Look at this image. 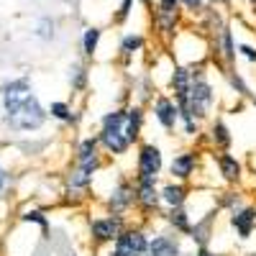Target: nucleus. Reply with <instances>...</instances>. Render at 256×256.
I'll list each match as a JSON object with an SVG mask.
<instances>
[{
	"label": "nucleus",
	"mask_w": 256,
	"mask_h": 256,
	"mask_svg": "<svg viewBox=\"0 0 256 256\" xmlns=\"http://www.w3.org/2000/svg\"><path fill=\"white\" fill-rule=\"evenodd\" d=\"M212 162H216V169L220 174V182L226 187H244L246 182V162L233 154V152H210Z\"/></svg>",
	"instance_id": "obj_12"
},
{
	"label": "nucleus",
	"mask_w": 256,
	"mask_h": 256,
	"mask_svg": "<svg viewBox=\"0 0 256 256\" xmlns=\"http://www.w3.org/2000/svg\"><path fill=\"white\" fill-rule=\"evenodd\" d=\"M148 241H152V230L144 220L128 223L105 256H148Z\"/></svg>",
	"instance_id": "obj_4"
},
{
	"label": "nucleus",
	"mask_w": 256,
	"mask_h": 256,
	"mask_svg": "<svg viewBox=\"0 0 256 256\" xmlns=\"http://www.w3.org/2000/svg\"><path fill=\"white\" fill-rule=\"evenodd\" d=\"M174 100L180 105V113H192L202 123L212 118V110L218 108V90L212 84L210 74L205 72V67H192V84L187 95L174 98Z\"/></svg>",
	"instance_id": "obj_2"
},
{
	"label": "nucleus",
	"mask_w": 256,
	"mask_h": 256,
	"mask_svg": "<svg viewBox=\"0 0 256 256\" xmlns=\"http://www.w3.org/2000/svg\"><path fill=\"white\" fill-rule=\"evenodd\" d=\"M146 110H148V118H152L164 134L174 136L180 131V105L169 92H156L152 98V102L146 105Z\"/></svg>",
	"instance_id": "obj_10"
},
{
	"label": "nucleus",
	"mask_w": 256,
	"mask_h": 256,
	"mask_svg": "<svg viewBox=\"0 0 256 256\" xmlns=\"http://www.w3.org/2000/svg\"><path fill=\"white\" fill-rule=\"evenodd\" d=\"M134 3L136 0H120V6H118V13H116V24H123V20L131 16V10H134Z\"/></svg>",
	"instance_id": "obj_33"
},
{
	"label": "nucleus",
	"mask_w": 256,
	"mask_h": 256,
	"mask_svg": "<svg viewBox=\"0 0 256 256\" xmlns=\"http://www.w3.org/2000/svg\"><path fill=\"white\" fill-rule=\"evenodd\" d=\"M180 6L187 13H202L205 10V0H180Z\"/></svg>",
	"instance_id": "obj_35"
},
{
	"label": "nucleus",
	"mask_w": 256,
	"mask_h": 256,
	"mask_svg": "<svg viewBox=\"0 0 256 256\" xmlns=\"http://www.w3.org/2000/svg\"><path fill=\"white\" fill-rule=\"evenodd\" d=\"M70 256H77V254H70Z\"/></svg>",
	"instance_id": "obj_43"
},
{
	"label": "nucleus",
	"mask_w": 256,
	"mask_h": 256,
	"mask_svg": "<svg viewBox=\"0 0 256 256\" xmlns=\"http://www.w3.org/2000/svg\"><path fill=\"white\" fill-rule=\"evenodd\" d=\"M131 223V218H120V216H110V212H100V216H90L88 223V236L92 246H113L116 238L123 233V228Z\"/></svg>",
	"instance_id": "obj_8"
},
{
	"label": "nucleus",
	"mask_w": 256,
	"mask_h": 256,
	"mask_svg": "<svg viewBox=\"0 0 256 256\" xmlns=\"http://www.w3.org/2000/svg\"><path fill=\"white\" fill-rule=\"evenodd\" d=\"M102 210L110 216H120V218H131V212H136V184L134 177L128 174H118L113 187L105 192L102 198Z\"/></svg>",
	"instance_id": "obj_3"
},
{
	"label": "nucleus",
	"mask_w": 256,
	"mask_h": 256,
	"mask_svg": "<svg viewBox=\"0 0 256 256\" xmlns=\"http://www.w3.org/2000/svg\"><path fill=\"white\" fill-rule=\"evenodd\" d=\"M164 172H166L164 148L156 141H141V144H136L134 177H156V180H162Z\"/></svg>",
	"instance_id": "obj_7"
},
{
	"label": "nucleus",
	"mask_w": 256,
	"mask_h": 256,
	"mask_svg": "<svg viewBox=\"0 0 256 256\" xmlns=\"http://www.w3.org/2000/svg\"><path fill=\"white\" fill-rule=\"evenodd\" d=\"M126 126V105H116L108 113L100 116L98 128H123Z\"/></svg>",
	"instance_id": "obj_29"
},
{
	"label": "nucleus",
	"mask_w": 256,
	"mask_h": 256,
	"mask_svg": "<svg viewBox=\"0 0 256 256\" xmlns=\"http://www.w3.org/2000/svg\"><path fill=\"white\" fill-rule=\"evenodd\" d=\"M105 156L100 159H90V162H72L70 172H67V195L74 198H84L95 184V177L102 172Z\"/></svg>",
	"instance_id": "obj_9"
},
{
	"label": "nucleus",
	"mask_w": 256,
	"mask_h": 256,
	"mask_svg": "<svg viewBox=\"0 0 256 256\" xmlns=\"http://www.w3.org/2000/svg\"><path fill=\"white\" fill-rule=\"evenodd\" d=\"M218 216H220V210H210L208 216L198 218L195 223H192V230H190V241L195 244V246H210L212 236H216V223H218Z\"/></svg>",
	"instance_id": "obj_19"
},
{
	"label": "nucleus",
	"mask_w": 256,
	"mask_h": 256,
	"mask_svg": "<svg viewBox=\"0 0 256 256\" xmlns=\"http://www.w3.org/2000/svg\"><path fill=\"white\" fill-rule=\"evenodd\" d=\"M182 236L172 233L169 228L152 230V241H148V256H184Z\"/></svg>",
	"instance_id": "obj_15"
},
{
	"label": "nucleus",
	"mask_w": 256,
	"mask_h": 256,
	"mask_svg": "<svg viewBox=\"0 0 256 256\" xmlns=\"http://www.w3.org/2000/svg\"><path fill=\"white\" fill-rule=\"evenodd\" d=\"M156 10H162V13H177L180 10V0H159Z\"/></svg>",
	"instance_id": "obj_36"
},
{
	"label": "nucleus",
	"mask_w": 256,
	"mask_h": 256,
	"mask_svg": "<svg viewBox=\"0 0 256 256\" xmlns=\"http://www.w3.org/2000/svg\"><path fill=\"white\" fill-rule=\"evenodd\" d=\"M144 46H146V36H144V34H138V31L126 34V36L120 38V46H118V54H120L123 64H131V59H134L138 52H144Z\"/></svg>",
	"instance_id": "obj_24"
},
{
	"label": "nucleus",
	"mask_w": 256,
	"mask_h": 256,
	"mask_svg": "<svg viewBox=\"0 0 256 256\" xmlns=\"http://www.w3.org/2000/svg\"><path fill=\"white\" fill-rule=\"evenodd\" d=\"M216 3H230V0H216Z\"/></svg>",
	"instance_id": "obj_40"
},
{
	"label": "nucleus",
	"mask_w": 256,
	"mask_h": 256,
	"mask_svg": "<svg viewBox=\"0 0 256 256\" xmlns=\"http://www.w3.org/2000/svg\"><path fill=\"white\" fill-rule=\"evenodd\" d=\"M105 156L102 148H100V141L98 136H82L77 144H74V154H72V162H90V159H100Z\"/></svg>",
	"instance_id": "obj_23"
},
{
	"label": "nucleus",
	"mask_w": 256,
	"mask_h": 256,
	"mask_svg": "<svg viewBox=\"0 0 256 256\" xmlns=\"http://www.w3.org/2000/svg\"><path fill=\"white\" fill-rule=\"evenodd\" d=\"M246 3H248V6H254V8H256V0H246Z\"/></svg>",
	"instance_id": "obj_39"
},
{
	"label": "nucleus",
	"mask_w": 256,
	"mask_h": 256,
	"mask_svg": "<svg viewBox=\"0 0 256 256\" xmlns=\"http://www.w3.org/2000/svg\"><path fill=\"white\" fill-rule=\"evenodd\" d=\"M180 131H182L184 138L195 141V138L205 131V128H202V120H198L192 113H180Z\"/></svg>",
	"instance_id": "obj_28"
},
{
	"label": "nucleus",
	"mask_w": 256,
	"mask_h": 256,
	"mask_svg": "<svg viewBox=\"0 0 256 256\" xmlns=\"http://www.w3.org/2000/svg\"><path fill=\"white\" fill-rule=\"evenodd\" d=\"M226 82H228V90L236 95V98H241V100H248V98H254L251 95V88H248V82L244 80V74L233 67V70H226Z\"/></svg>",
	"instance_id": "obj_26"
},
{
	"label": "nucleus",
	"mask_w": 256,
	"mask_h": 256,
	"mask_svg": "<svg viewBox=\"0 0 256 256\" xmlns=\"http://www.w3.org/2000/svg\"><path fill=\"white\" fill-rule=\"evenodd\" d=\"M20 220H24V223H36V226H41V230H44V233L49 230V218H46L41 210H26L24 216H20Z\"/></svg>",
	"instance_id": "obj_31"
},
{
	"label": "nucleus",
	"mask_w": 256,
	"mask_h": 256,
	"mask_svg": "<svg viewBox=\"0 0 256 256\" xmlns=\"http://www.w3.org/2000/svg\"><path fill=\"white\" fill-rule=\"evenodd\" d=\"M192 256H223V254L212 251L210 246H195V251H192Z\"/></svg>",
	"instance_id": "obj_37"
},
{
	"label": "nucleus",
	"mask_w": 256,
	"mask_h": 256,
	"mask_svg": "<svg viewBox=\"0 0 256 256\" xmlns=\"http://www.w3.org/2000/svg\"><path fill=\"white\" fill-rule=\"evenodd\" d=\"M236 52L241 59H246L248 64H256V46L254 44H246V41H241V44H236Z\"/></svg>",
	"instance_id": "obj_32"
},
{
	"label": "nucleus",
	"mask_w": 256,
	"mask_h": 256,
	"mask_svg": "<svg viewBox=\"0 0 256 256\" xmlns=\"http://www.w3.org/2000/svg\"><path fill=\"white\" fill-rule=\"evenodd\" d=\"M254 256H256V254H254Z\"/></svg>",
	"instance_id": "obj_44"
},
{
	"label": "nucleus",
	"mask_w": 256,
	"mask_h": 256,
	"mask_svg": "<svg viewBox=\"0 0 256 256\" xmlns=\"http://www.w3.org/2000/svg\"><path fill=\"white\" fill-rule=\"evenodd\" d=\"M67 77H70L72 90H77V92H82L84 88H88V82H90V72H88V67H84L82 62H74V64H72Z\"/></svg>",
	"instance_id": "obj_30"
},
{
	"label": "nucleus",
	"mask_w": 256,
	"mask_h": 256,
	"mask_svg": "<svg viewBox=\"0 0 256 256\" xmlns=\"http://www.w3.org/2000/svg\"><path fill=\"white\" fill-rule=\"evenodd\" d=\"M159 195H162V208L164 210H172V208H184L192 190L187 182H177V180H162L159 184Z\"/></svg>",
	"instance_id": "obj_17"
},
{
	"label": "nucleus",
	"mask_w": 256,
	"mask_h": 256,
	"mask_svg": "<svg viewBox=\"0 0 256 256\" xmlns=\"http://www.w3.org/2000/svg\"><path fill=\"white\" fill-rule=\"evenodd\" d=\"M146 120H148L146 105H141V102H128V105H126V126H123V131H126L128 141H131L134 146L144 141Z\"/></svg>",
	"instance_id": "obj_16"
},
{
	"label": "nucleus",
	"mask_w": 256,
	"mask_h": 256,
	"mask_svg": "<svg viewBox=\"0 0 256 256\" xmlns=\"http://www.w3.org/2000/svg\"><path fill=\"white\" fill-rule=\"evenodd\" d=\"M100 36H102V31L98 28V26H88L82 31V54L88 56V59H92L95 54H98V46H100Z\"/></svg>",
	"instance_id": "obj_27"
},
{
	"label": "nucleus",
	"mask_w": 256,
	"mask_h": 256,
	"mask_svg": "<svg viewBox=\"0 0 256 256\" xmlns=\"http://www.w3.org/2000/svg\"><path fill=\"white\" fill-rule=\"evenodd\" d=\"M0 95H3V118L10 131H38L46 123L49 113L34 95L31 80L28 77H16L6 84H0Z\"/></svg>",
	"instance_id": "obj_1"
},
{
	"label": "nucleus",
	"mask_w": 256,
	"mask_h": 256,
	"mask_svg": "<svg viewBox=\"0 0 256 256\" xmlns=\"http://www.w3.org/2000/svg\"><path fill=\"white\" fill-rule=\"evenodd\" d=\"M162 220L164 226L177 233V236H190V230H192V216H190V210L187 208H172V210H164L162 212Z\"/></svg>",
	"instance_id": "obj_21"
},
{
	"label": "nucleus",
	"mask_w": 256,
	"mask_h": 256,
	"mask_svg": "<svg viewBox=\"0 0 256 256\" xmlns=\"http://www.w3.org/2000/svg\"><path fill=\"white\" fill-rule=\"evenodd\" d=\"M134 184H136V212L141 216L144 223L154 220V218H162V195H159V184L162 180L156 177H134Z\"/></svg>",
	"instance_id": "obj_5"
},
{
	"label": "nucleus",
	"mask_w": 256,
	"mask_h": 256,
	"mask_svg": "<svg viewBox=\"0 0 256 256\" xmlns=\"http://www.w3.org/2000/svg\"><path fill=\"white\" fill-rule=\"evenodd\" d=\"M251 102H254V105H256V98H251Z\"/></svg>",
	"instance_id": "obj_41"
},
{
	"label": "nucleus",
	"mask_w": 256,
	"mask_h": 256,
	"mask_svg": "<svg viewBox=\"0 0 256 256\" xmlns=\"http://www.w3.org/2000/svg\"><path fill=\"white\" fill-rule=\"evenodd\" d=\"M46 113H49V118H54L59 123H67V126H77L80 118H82V113L80 110H72V105L67 100H54L49 108H46Z\"/></svg>",
	"instance_id": "obj_25"
},
{
	"label": "nucleus",
	"mask_w": 256,
	"mask_h": 256,
	"mask_svg": "<svg viewBox=\"0 0 256 256\" xmlns=\"http://www.w3.org/2000/svg\"><path fill=\"white\" fill-rule=\"evenodd\" d=\"M228 228L236 233L238 241H251L256 233V202H246L238 210L228 212Z\"/></svg>",
	"instance_id": "obj_14"
},
{
	"label": "nucleus",
	"mask_w": 256,
	"mask_h": 256,
	"mask_svg": "<svg viewBox=\"0 0 256 256\" xmlns=\"http://www.w3.org/2000/svg\"><path fill=\"white\" fill-rule=\"evenodd\" d=\"M144 3H146V6H148V3H152V0H144Z\"/></svg>",
	"instance_id": "obj_42"
},
{
	"label": "nucleus",
	"mask_w": 256,
	"mask_h": 256,
	"mask_svg": "<svg viewBox=\"0 0 256 256\" xmlns=\"http://www.w3.org/2000/svg\"><path fill=\"white\" fill-rule=\"evenodd\" d=\"M216 202H218L220 212H233L241 205H246V192H244V187H226V190L216 192Z\"/></svg>",
	"instance_id": "obj_22"
},
{
	"label": "nucleus",
	"mask_w": 256,
	"mask_h": 256,
	"mask_svg": "<svg viewBox=\"0 0 256 256\" xmlns=\"http://www.w3.org/2000/svg\"><path fill=\"white\" fill-rule=\"evenodd\" d=\"M98 141H100V148L105 156L110 159H123L128 152L134 148V144L128 141L123 128H98Z\"/></svg>",
	"instance_id": "obj_13"
},
{
	"label": "nucleus",
	"mask_w": 256,
	"mask_h": 256,
	"mask_svg": "<svg viewBox=\"0 0 256 256\" xmlns=\"http://www.w3.org/2000/svg\"><path fill=\"white\" fill-rule=\"evenodd\" d=\"M254 177H256V174H254Z\"/></svg>",
	"instance_id": "obj_45"
},
{
	"label": "nucleus",
	"mask_w": 256,
	"mask_h": 256,
	"mask_svg": "<svg viewBox=\"0 0 256 256\" xmlns=\"http://www.w3.org/2000/svg\"><path fill=\"white\" fill-rule=\"evenodd\" d=\"M190 84H192V67H187V64H172V70H169V80H166L169 95H172V98L187 95Z\"/></svg>",
	"instance_id": "obj_20"
},
{
	"label": "nucleus",
	"mask_w": 256,
	"mask_h": 256,
	"mask_svg": "<svg viewBox=\"0 0 256 256\" xmlns=\"http://www.w3.org/2000/svg\"><path fill=\"white\" fill-rule=\"evenodd\" d=\"M6 184H8V174L3 172V166H0V192L6 190Z\"/></svg>",
	"instance_id": "obj_38"
},
{
	"label": "nucleus",
	"mask_w": 256,
	"mask_h": 256,
	"mask_svg": "<svg viewBox=\"0 0 256 256\" xmlns=\"http://www.w3.org/2000/svg\"><path fill=\"white\" fill-rule=\"evenodd\" d=\"M198 146L210 148V152H230L233 146V131L223 116H212L208 120V128L195 138Z\"/></svg>",
	"instance_id": "obj_11"
},
{
	"label": "nucleus",
	"mask_w": 256,
	"mask_h": 256,
	"mask_svg": "<svg viewBox=\"0 0 256 256\" xmlns=\"http://www.w3.org/2000/svg\"><path fill=\"white\" fill-rule=\"evenodd\" d=\"M36 34H38L41 38H54V20H52V18H44V20L38 24Z\"/></svg>",
	"instance_id": "obj_34"
},
{
	"label": "nucleus",
	"mask_w": 256,
	"mask_h": 256,
	"mask_svg": "<svg viewBox=\"0 0 256 256\" xmlns=\"http://www.w3.org/2000/svg\"><path fill=\"white\" fill-rule=\"evenodd\" d=\"M212 49H216V56H218L220 64H223V72L236 67V56H238V52H236V36H233L230 26H226L216 38H212Z\"/></svg>",
	"instance_id": "obj_18"
},
{
	"label": "nucleus",
	"mask_w": 256,
	"mask_h": 256,
	"mask_svg": "<svg viewBox=\"0 0 256 256\" xmlns=\"http://www.w3.org/2000/svg\"><path fill=\"white\" fill-rule=\"evenodd\" d=\"M200 166H202V152L198 146H184V148H177L172 159L166 162V177L190 184L198 180Z\"/></svg>",
	"instance_id": "obj_6"
}]
</instances>
